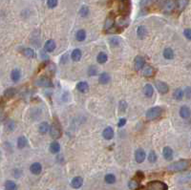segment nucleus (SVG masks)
I'll return each instance as SVG.
<instances>
[{
  "label": "nucleus",
  "instance_id": "obj_1",
  "mask_svg": "<svg viewBox=\"0 0 191 190\" xmlns=\"http://www.w3.org/2000/svg\"><path fill=\"white\" fill-rule=\"evenodd\" d=\"M188 166H189L188 160H179V162L171 163L170 165H168L167 169L172 172H178V171H183V170L187 169Z\"/></svg>",
  "mask_w": 191,
  "mask_h": 190
},
{
  "label": "nucleus",
  "instance_id": "obj_2",
  "mask_svg": "<svg viewBox=\"0 0 191 190\" xmlns=\"http://www.w3.org/2000/svg\"><path fill=\"white\" fill-rule=\"evenodd\" d=\"M163 113V109L161 107H153L146 112V117L149 120H154L161 117Z\"/></svg>",
  "mask_w": 191,
  "mask_h": 190
},
{
  "label": "nucleus",
  "instance_id": "obj_3",
  "mask_svg": "<svg viewBox=\"0 0 191 190\" xmlns=\"http://www.w3.org/2000/svg\"><path fill=\"white\" fill-rule=\"evenodd\" d=\"M147 188L149 190H167V185L161 181H153L148 182Z\"/></svg>",
  "mask_w": 191,
  "mask_h": 190
},
{
  "label": "nucleus",
  "instance_id": "obj_4",
  "mask_svg": "<svg viewBox=\"0 0 191 190\" xmlns=\"http://www.w3.org/2000/svg\"><path fill=\"white\" fill-rule=\"evenodd\" d=\"M50 134L51 137H54V139H58L61 135V130H60V126L59 124L55 122L52 124V126L50 127Z\"/></svg>",
  "mask_w": 191,
  "mask_h": 190
},
{
  "label": "nucleus",
  "instance_id": "obj_5",
  "mask_svg": "<svg viewBox=\"0 0 191 190\" xmlns=\"http://www.w3.org/2000/svg\"><path fill=\"white\" fill-rule=\"evenodd\" d=\"M175 8H176L175 0H166L163 3V10L165 12H171Z\"/></svg>",
  "mask_w": 191,
  "mask_h": 190
},
{
  "label": "nucleus",
  "instance_id": "obj_6",
  "mask_svg": "<svg viewBox=\"0 0 191 190\" xmlns=\"http://www.w3.org/2000/svg\"><path fill=\"white\" fill-rule=\"evenodd\" d=\"M155 86H156L157 90L160 92L161 94H166L168 92V86L165 82L163 81H156L155 82Z\"/></svg>",
  "mask_w": 191,
  "mask_h": 190
},
{
  "label": "nucleus",
  "instance_id": "obj_7",
  "mask_svg": "<svg viewBox=\"0 0 191 190\" xmlns=\"http://www.w3.org/2000/svg\"><path fill=\"white\" fill-rule=\"evenodd\" d=\"M145 159V152L141 148H139L135 152V160L138 163H141Z\"/></svg>",
  "mask_w": 191,
  "mask_h": 190
},
{
  "label": "nucleus",
  "instance_id": "obj_8",
  "mask_svg": "<svg viewBox=\"0 0 191 190\" xmlns=\"http://www.w3.org/2000/svg\"><path fill=\"white\" fill-rule=\"evenodd\" d=\"M180 116L183 117V119L186 120L189 119L191 116V111L187 106H182L180 109Z\"/></svg>",
  "mask_w": 191,
  "mask_h": 190
},
{
  "label": "nucleus",
  "instance_id": "obj_9",
  "mask_svg": "<svg viewBox=\"0 0 191 190\" xmlns=\"http://www.w3.org/2000/svg\"><path fill=\"white\" fill-rule=\"evenodd\" d=\"M163 158L166 160H171L173 159V150L171 149L169 146L164 147L163 150Z\"/></svg>",
  "mask_w": 191,
  "mask_h": 190
},
{
  "label": "nucleus",
  "instance_id": "obj_10",
  "mask_svg": "<svg viewBox=\"0 0 191 190\" xmlns=\"http://www.w3.org/2000/svg\"><path fill=\"white\" fill-rule=\"evenodd\" d=\"M82 183H83V180H82L81 177H75L71 182V185L72 187L75 188V189H78L81 187Z\"/></svg>",
  "mask_w": 191,
  "mask_h": 190
},
{
  "label": "nucleus",
  "instance_id": "obj_11",
  "mask_svg": "<svg viewBox=\"0 0 191 190\" xmlns=\"http://www.w3.org/2000/svg\"><path fill=\"white\" fill-rule=\"evenodd\" d=\"M55 42L53 39H49L48 41H46V43L44 45V50L46 52L52 53V52L55 51Z\"/></svg>",
  "mask_w": 191,
  "mask_h": 190
},
{
  "label": "nucleus",
  "instance_id": "obj_12",
  "mask_svg": "<svg viewBox=\"0 0 191 190\" xmlns=\"http://www.w3.org/2000/svg\"><path fill=\"white\" fill-rule=\"evenodd\" d=\"M30 170H31V172L33 173V174L38 175V174H40L41 171H42V166L39 162H35L31 165Z\"/></svg>",
  "mask_w": 191,
  "mask_h": 190
},
{
  "label": "nucleus",
  "instance_id": "obj_13",
  "mask_svg": "<svg viewBox=\"0 0 191 190\" xmlns=\"http://www.w3.org/2000/svg\"><path fill=\"white\" fill-rule=\"evenodd\" d=\"M102 136H103V137H104L105 140H111L112 137H114V131H113V129H112L111 127H107V128H105L103 130Z\"/></svg>",
  "mask_w": 191,
  "mask_h": 190
},
{
  "label": "nucleus",
  "instance_id": "obj_14",
  "mask_svg": "<svg viewBox=\"0 0 191 190\" xmlns=\"http://www.w3.org/2000/svg\"><path fill=\"white\" fill-rule=\"evenodd\" d=\"M114 22H115V21H114V17H113V16H111V15L108 16V17L105 19V24H104L105 30H106V31H109L110 29L113 28Z\"/></svg>",
  "mask_w": 191,
  "mask_h": 190
},
{
  "label": "nucleus",
  "instance_id": "obj_15",
  "mask_svg": "<svg viewBox=\"0 0 191 190\" xmlns=\"http://www.w3.org/2000/svg\"><path fill=\"white\" fill-rule=\"evenodd\" d=\"M135 67H136L137 70H141L144 67V59L143 57H137L135 58Z\"/></svg>",
  "mask_w": 191,
  "mask_h": 190
},
{
  "label": "nucleus",
  "instance_id": "obj_16",
  "mask_svg": "<svg viewBox=\"0 0 191 190\" xmlns=\"http://www.w3.org/2000/svg\"><path fill=\"white\" fill-rule=\"evenodd\" d=\"M77 89L80 92V93H86L89 89V85L85 81H81L77 84Z\"/></svg>",
  "mask_w": 191,
  "mask_h": 190
},
{
  "label": "nucleus",
  "instance_id": "obj_17",
  "mask_svg": "<svg viewBox=\"0 0 191 190\" xmlns=\"http://www.w3.org/2000/svg\"><path fill=\"white\" fill-rule=\"evenodd\" d=\"M143 93L145 95V97H151L154 94V89L152 87V85L150 84H146L143 88Z\"/></svg>",
  "mask_w": 191,
  "mask_h": 190
},
{
  "label": "nucleus",
  "instance_id": "obj_18",
  "mask_svg": "<svg viewBox=\"0 0 191 190\" xmlns=\"http://www.w3.org/2000/svg\"><path fill=\"white\" fill-rule=\"evenodd\" d=\"M163 57L165 59H173L174 58V52L171 48H165L163 51Z\"/></svg>",
  "mask_w": 191,
  "mask_h": 190
},
{
  "label": "nucleus",
  "instance_id": "obj_19",
  "mask_svg": "<svg viewBox=\"0 0 191 190\" xmlns=\"http://www.w3.org/2000/svg\"><path fill=\"white\" fill-rule=\"evenodd\" d=\"M21 77V73L20 71L18 70V69H15V70H12V74H11V77L14 82H17L19 80V78Z\"/></svg>",
  "mask_w": 191,
  "mask_h": 190
},
{
  "label": "nucleus",
  "instance_id": "obj_20",
  "mask_svg": "<svg viewBox=\"0 0 191 190\" xmlns=\"http://www.w3.org/2000/svg\"><path fill=\"white\" fill-rule=\"evenodd\" d=\"M146 34H147V31H146V28L143 27V26H140L137 30V35L139 38L140 39H143L144 37H146Z\"/></svg>",
  "mask_w": 191,
  "mask_h": 190
},
{
  "label": "nucleus",
  "instance_id": "obj_21",
  "mask_svg": "<svg viewBox=\"0 0 191 190\" xmlns=\"http://www.w3.org/2000/svg\"><path fill=\"white\" fill-rule=\"evenodd\" d=\"M143 75L145 77H152L154 75V69L151 66H144L143 68Z\"/></svg>",
  "mask_w": 191,
  "mask_h": 190
},
{
  "label": "nucleus",
  "instance_id": "obj_22",
  "mask_svg": "<svg viewBox=\"0 0 191 190\" xmlns=\"http://www.w3.org/2000/svg\"><path fill=\"white\" fill-rule=\"evenodd\" d=\"M98 81L101 84H107L110 81V76L107 73H103L101 74L100 77H98Z\"/></svg>",
  "mask_w": 191,
  "mask_h": 190
},
{
  "label": "nucleus",
  "instance_id": "obj_23",
  "mask_svg": "<svg viewBox=\"0 0 191 190\" xmlns=\"http://www.w3.org/2000/svg\"><path fill=\"white\" fill-rule=\"evenodd\" d=\"M22 53L26 57H28V58H34L35 57V54L34 50L31 49V48H25L24 50H23Z\"/></svg>",
  "mask_w": 191,
  "mask_h": 190
},
{
  "label": "nucleus",
  "instance_id": "obj_24",
  "mask_svg": "<svg viewBox=\"0 0 191 190\" xmlns=\"http://www.w3.org/2000/svg\"><path fill=\"white\" fill-rule=\"evenodd\" d=\"M81 52L80 50H78V49H75V50L73 51V53H72V59H73L74 61H78L80 60L81 58Z\"/></svg>",
  "mask_w": 191,
  "mask_h": 190
},
{
  "label": "nucleus",
  "instance_id": "obj_25",
  "mask_svg": "<svg viewBox=\"0 0 191 190\" xmlns=\"http://www.w3.org/2000/svg\"><path fill=\"white\" fill-rule=\"evenodd\" d=\"M128 186H129V188L131 190H138L140 187V184L137 180H131L129 183H128Z\"/></svg>",
  "mask_w": 191,
  "mask_h": 190
},
{
  "label": "nucleus",
  "instance_id": "obj_26",
  "mask_svg": "<svg viewBox=\"0 0 191 190\" xmlns=\"http://www.w3.org/2000/svg\"><path fill=\"white\" fill-rule=\"evenodd\" d=\"M75 37H77L78 41H83L86 38V32L84 30H78L77 32V35H75Z\"/></svg>",
  "mask_w": 191,
  "mask_h": 190
},
{
  "label": "nucleus",
  "instance_id": "obj_27",
  "mask_svg": "<svg viewBox=\"0 0 191 190\" xmlns=\"http://www.w3.org/2000/svg\"><path fill=\"white\" fill-rule=\"evenodd\" d=\"M59 150H60V145H59V143L57 142H54L51 143L50 145V151L54 154H57L59 152Z\"/></svg>",
  "mask_w": 191,
  "mask_h": 190
},
{
  "label": "nucleus",
  "instance_id": "obj_28",
  "mask_svg": "<svg viewBox=\"0 0 191 190\" xmlns=\"http://www.w3.org/2000/svg\"><path fill=\"white\" fill-rule=\"evenodd\" d=\"M16 94V90L15 88H9L5 92H4V97H7V99H11V97H15V95Z\"/></svg>",
  "mask_w": 191,
  "mask_h": 190
},
{
  "label": "nucleus",
  "instance_id": "obj_29",
  "mask_svg": "<svg viewBox=\"0 0 191 190\" xmlns=\"http://www.w3.org/2000/svg\"><path fill=\"white\" fill-rule=\"evenodd\" d=\"M49 129H50V127H49V124L47 122H42L40 125H39V128H38L39 133L42 134V135L47 133Z\"/></svg>",
  "mask_w": 191,
  "mask_h": 190
},
{
  "label": "nucleus",
  "instance_id": "obj_30",
  "mask_svg": "<svg viewBox=\"0 0 191 190\" xmlns=\"http://www.w3.org/2000/svg\"><path fill=\"white\" fill-rule=\"evenodd\" d=\"M28 140L25 137H19L17 140V146L18 148H24V147L27 145Z\"/></svg>",
  "mask_w": 191,
  "mask_h": 190
},
{
  "label": "nucleus",
  "instance_id": "obj_31",
  "mask_svg": "<svg viewBox=\"0 0 191 190\" xmlns=\"http://www.w3.org/2000/svg\"><path fill=\"white\" fill-rule=\"evenodd\" d=\"M38 83H39V85H41V86H44V87H51L52 86L51 80L49 79V78H47V77H41Z\"/></svg>",
  "mask_w": 191,
  "mask_h": 190
},
{
  "label": "nucleus",
  "instance_id": "obj_32",
  "mask_svg": "<svg viewBox=\"0 0 191 190\" xmlns=\"http://www.w3.org/2000/svg\"><path fill=\"white\" fill-rule=\"evenodd\" d=\"M5 188H6V190H16L17 189V186H16L15 182L7 181L5 182Z\"/></svg>",
  "mask_w": 191,
  "mask_h": 190
},
{
  "label": "nucleus",
  "instance_id": "obj_33",
  "mask_svg": "<svg viewBox=\"0 0 191 190\" xmlns=\"http://www.w3.org/2000/svg\"><path fill=\"white\" fill-rule=\"evenodd\" d=\"M107 55L105 54V53H100L98 55V57H97V60H98V63H100V64H103V63H105V62L107 61Z\"/></svg>",
  "mask_w": 191,
  "mask_h": 190
},
{
  "label": "nucleus",
  "instance_id": "obj_34",
  "mask_svg": "<svg viewBox=\"0 0 191 190\" xmlns=\"http://www.w3.org/2000/svg\"><path fill=\"white\" fill-rule=\"evenodd\" d=\"M187 3H188V0H177L176 2V6L178 7V9L180 10V11H182L184 8L186 7Z\"/></svg>",
  "mask_w": 191,
  "mask_h": 190
},
{
  "label": "nucleus",
  "instance_id": "obj_35",
  "mask_svg": "<svg viewBox=\"0 0 191 190\" xmlns=\"http://www.w3.org/2000/svg\"><path fill=\"white\" fill-rule=\"evenodd\" d=\"M183 96H184L183 91V90H181V89H177L175 92H174V94H173L174 99H177V100H181V99H183Z\"/></svg>",
  "mask_w": 191,
  "mask_h": 190
},
{
  "label": "nucleus",
  "instance_id": "obj_36",
  "mask_svg": "<svg viewBox=\"0 0 191 190\" xmlns=\"http://www.w3.org/2000/svg\"><path fill=\"white\" fill-rule=\"evenodd\" d=\"M104 180L108 184H113V183H115V182H116V177H115L113 174H107L106 176H105Z\"/></svg>",
  "mask_w": 191,
  "mask_h": 190
},
{
  "label": "nucleus",
  "instance_id": "obj_37",
  "mask_svg": "<svg viewBox=\"0 0 191 190\" xmlns=\"http://www.w3.org/2000/svg\"><path fill=\"white\" fill-rule=\"evenodd\" d=\"M80 15L82 16V17H86V16L89 15V8L87 7V6H82V7L80 8Z\"/></svg>",
  "mask_w": 191,
  "mask_h": 190
},
{
  "label": "nucleus",
  "instance_id": "obj_38",
  "mask_svg": "<svg viewBox=\"0 0 191 190\" xmlns=\"http://www.w3.org/2000/svg\"><path fill=\"white\" fill-rule=\"evenodd\" d=\"M157 159H158V157H157L156 153H155L154 151L149 153V155H148V160H149L150 162H155L157 160Z\"/></svg>",
  "mask_w": 191,
  "mask_h": 190
},
{
  "label": "nucleus",
  "instance_id": "obj_39",
  "mask_svg": "<svg viewBox=\"0 0 191 190\" xmlns=\"http://www.w3.org/2000/svg\"><path fill=\"white\" fill-rule=\"evenodd\" d=\"M98 74V69L96 66H90L88 70V75L89 76H96Z\"/></svg>",
  "mask_w": 191,
  "mask_h": 190
},
{
  "label": "nucleus",
  "instance_id": "obj_40",
  "mask_svg": "<svg viewBox=\"0 0 191 190\" xmlns=\"http://www.w3.org/2000/svg\"><path fill=\"white\" fill-rule=\"evenodd\" d=\"M6 129H7V131H9V132H11V131L14 130L15 129V122H12V120L8 122L7 124H6Z\"/></svg>",
  "mask_w": 191,
  "mask_h": 190
},
{
  "label": "nucleus",
  "instance_id": "obj_41",
  "mask_svg": "<svg viewBox=\"0 0 191 190\" xmlns=\"http://www.w3.org/2000/svg\"><path fill=\"white\" fill-rule=\"evenodd\" d=\"M57 2H58L57 0H47V5H48L49 8L53 9V8L57 7Z\"/></svg>",
  "mask_w": 191,
  "mask_h": 190
},
{
  "label": "nucleus",
  "instance_id": "obj_42",
  "mask_svg": "<svg viewBox=\"0 0 191 190\" xmlns=\"http://www.w3.org/2000/svg\"><path fill=\"white\" fill-rule=\"evenodd\" d=\"M135 178H136V180H137L138 182H140V181H141V180L144 179V174H143V172L138 171L136 173V175H135Z\"/></svg>",
  "mask_w": 191,
  "mask_h": 190
},
{
  "label": "nucleus",
  "instance_id": "obj_43",
  "mask_svg": "<svg viewBox=\"0 0 191 190\" xmlns=\"http://www.w3.org/2000/svg\"><path fill=\"white\" fill-rule=\"evenodd\" d=\"M183 35L188 40H191V29H185L183 31Z\"/></svg>",
  "mask_w": 191,
  "mask_h": 190
},
{
  "label": "nucleus",
  "instance_id": "obj_44",
  "mask_svg": "<svg viewBox=\"0 0 191 190\" xmlns=\"http://www.w3.org/2000/svg\"><path fill=\"white\" fill-rule=\"evenodd\" d=\"M183 94H184V96L187 97V99H190V97H191V88L187 87L186 89H185V91L183 92Z\"/></svg>",
  "mask_w": 191,
  "mask_h": 190
},
{
  "label": "nucleus",
  "instance_id": "obj_45",
  "mask_svg": "<svg viewBox=\"0 0 191 190\" xmlns=\"http://www.w3.org/2000/svg\"><path fill=\"white\" fill-rule=\"evenodd\" d=\"M125 109H126V102L124 100H121L120 102V110H121L122 112H124Z\"/></svg>",
  "mask_w": 191,
  "mask_h": 190
},
{
  "label": "nucleus",
  "instance_id": "obj_46",
  "mask_svg": "<svg viewBox=\"0 0 191 190\" xmlns=\"http://www.w3.org/2000/svg\"><path fill=\"white\" fill-rule=\"evenodd\" d=\"M111 44L112 45H118V43H120V39L117 38V37H114L111 39Z\"/></svg>",
  "mask_w": 191,
  "mask_h": 190
},
{
  "label": "nucleus",
  "instance_id": "obj_47",
  "mask_svg": "<svg viewBox=\"0 0 191 190\" xmlns=\"http://www.w3.org/2000/svg\"><path fill=\"white\" fill-rule=\"evenodd\" d=\"M125 123H126V120L125 119H120V122H118V127H123L125 125Z\"/></svg>",
  "mask_w": 191,
  "mask_h": 190
},
{
  "label": "nucleus",
  "instance_id": "obj_48",
  "mask_svg": "<svg viewBox=\"0 0 191 190\" xmlns=\"http://www.w3.org/2000/svg\"><path fill=\"white\" fill-rule=\"evenodd\" d=\"M165 1H166V0H158V2H159L160 4H163V3L165 2Z\"/></svg>",
  "mask_w": 191,
  "mask_h": 190
},
{
  "label": "nucleus",
  "instance_id": "obj_49",
  "mask_svg": "<svg viewBox=\"0 0 191 190\" xmlns=\"http://www.w3.org/2000/svg\"><path fill=\"white\" fill-rule=\"evenodd\" d=\"M190 145H191V144H190Z\"/></svg>",
  "mask_w": 191,
  "mask_h": 190
}]
</instances>
